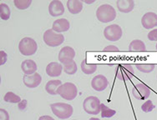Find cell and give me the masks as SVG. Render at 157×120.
<instances>
[{
  "instance_id": "cell-27",
  "label": "cell",
  "mask_w": 157,
  "mask_h": 120,
  "mask_svg": "<svg viewBox=\"0 0 157 120\" xmlns=\"http://www.w3.org/2000/svg\"><path fill=\"white\" fill-rule=\"evenodd\" d=\"M63 70L64 71L65 73L69 75H74L75 73H76L77 70H78V67H77V64L75 61H73L72 63H69V64H66V65H63Z\"/></svg>"
},
{
  "instance_id": "cell-38",
  "label": "cell",
  "mask_w": 157,
  "mask_h": 120,
  "mask_svg": "<svg viewBox=\"0 0 157 120\" xmlns=\"http://www.w3.org/2000/svg\"><path fill=\"white\" fill-rule=\"evenodd\" d=\"M155 48H156V50H157V43H156V45H155Z\"/></svg>"
},
{
  "instance_id": "cell-21",
  "label": "cell",
  "mask_w": 157,
  "mask_h": 120,
  "mask_svg": "<svg viewBox=\"0 0 157 120\" xmlns=\"http://www.w3.org/2000/svg\"><path fill=\"white\" fill-rule=\"evenodd\" d=\"M129 51L130 52H145L146 47L145 43L140 39H135L129 45Z\"/></svg>"
},
{
  "instance_id": "cell-3",
  "label": "cell",
  "mask_w": 157,
  "mask_h": 120,
  "mask_svg": "<svg viewBox=\"0 0 157 120\" xmlns=\"http://www.w3.org/2000/svg\"><path fill=\"white\" fill-rule=\"evenodd\" d=\"M57 94L60 95L61 98H63L65 100H74L78 95V88L75 86V84L73 83L67 82L63 84H61L57 89Z\"/></svg>"
},
{
  "instance_id": "cell-37",
  "label": "cell",
  "mask_w": 157,
  "mask_h": 120,
  "mask_svg": "<svg viewBox=\"0 0 157 120\" xmlns=\"http://www.w3.org/2000/svg\"><path fill=\"white\" fill-rule=\"evenodd\" d=\"M89 120H100V119H99V118H90V119Z\"/></svg>"
},
{
  "instance_id": "cell-4",
  "label": "cell",
  "mask_w": 157,
  "mask_h": 120,
  "mask_svg": "<svg viewBox=\"0 0 157 120\" xmlns=\"http://www.w3.org/2000/svg\"><path fill=\"white\" fill-rule=\"evenodd\" d=\"M18 50L24 56H31L36 54L38 44L35 40L29 37H26L20 40L18 43Z\"/></svg>"
},
{
  "instance_id": "cell-20",
  "label": "cell",
  "mask_w": 157,
  "mask_h": 120,
  "mask_svg": "<svg viewBox=\"0 0 157 120\" xmlns=\"http://www.w3.org/2000/svg\"><path fill=\"white\" fill-rule=\"evenodd\" d=\"M61 84H62L61 80H59V79L48 81L45 85L46 92L50 95H56L57 94V89Z\"/></svg>"
},
{
  "instance_id": "cell-35",
  "label": "cell",
  "mask_w": 157,
  "mask_h": 120,
  "mask_svg": "<svg viewBox=\"0 0 157 120\" xmlns=\"http://www.w3.org/2000/svg\"><path fill=\"white\" fill-rule=\"evenodd\" d=\"M39 120H55L54 118H52L51 116L49 115H44V116H41L39 117Z\"/></svg>"
},
{
  "instance_id": "cell-25",
  "label": "cell",
  "mask_w": 157,
  "mask_h": 120,
  "mask_svg": "<svg viewBox=\"0 0 157 120\" xmlns=\"http://www.w3.org/2000/svg\"><path fill=\"white\" fill-rule=\"evenodd\" d=\"M11 15V11L6 3H0V17L3 20H9Z\"/></svg>"
},
{
  "instance_id": "cell-17",
  "label": "cell",
  "mask_w": 157,
  "mask_h": 120,
  "mask_svg": "<svg viewBox=\"0 0 157 120\" xmlns=\"http://www.w3.org/2000/svg\"><path fill=\"white\" fill-rule=\"evenodd\" d=\"M21 69L25 75H32L36 73L38 67L33 60L26 59L22 62Z\"/></svg>"
},
{
  "instance_id": "cell-10",
  "label": "cell",
  "mask_w": 157,
  "mask_h": 120,
  "mask_svg": "<svg viewBox=\"0 0 157 120\" xmlns=\"http://www.w3.org/2000/svg\"><path fill=\"white\" fill-rule=\"evenodd\" d=\"M132 94L138 100H145L151 95V89L145 84L140 83L134 86L132 88Z\"/></svg>"
},
{
  "instance_id": "cell-31",
  "label": "cell",
  "mask_w": 157,
  "mask_h": 120,
  "mask_svg": "<svg viewBox=\"0 0 157 120\" xmlns=\"http://www.w3.org/2000/svg\"><path fill=\"white\" fill-rule=\"evenodd\" d=\"M7 60H8V55L3 50L0 51V65L2 66L4 63H6Z\"/></svg>"
},
{
  "instance_id": "cell-7",
  "label": "cell",
  "mask_w": 157,
  "mask_h": 120,
  "mask_svg": "<svg viewBox=\"0 0 157 120\" xmlns=\"http://www.w3.org/2000/svg\"><path fill=\"white\" fill-rule=\"evenodd\" d=\"M134 71L133 67L129 63H122L119 64L115 69V76L119 80L121 81H127L130 80L133 78Z\"/></svg>"
},
{
  "instance_id": "cell-2",
  "label": "cell",
  "mask_w": 157,
  "mask_h": 120,
  "mask_svg": "<svg viewBox=\"0 0 157 120\" xmlns=\"http://www.w3.org/2000/svg\"><path fill=\"white\" fill-rule=\"evenodd\" d=\"M53 114L60 119H67L72 116L74 108L70 104L64 103H55L50 105Z\"/></svg>"
},
{
  "instance_id": "cell-6",
  "label": "cell",
  "mask_w": 157,
  "mask_h": 120,
  "mask_svg": "<svg viewBox=\"0 0 157 120\" xmlns=\"http://www.w3.org/2000/svg\"><path fill=\"white\" fill-rule=\"evenodd\" d=\"M100 100L95 96H89L83 102V108L88 114L97 115L101 111Z\"/></svg>"
},
{
  "instance_id": "cell-19",
  "label": "cell",
  "mask_w": 157,
  "mask_h": 120,
  "mask_svg": "<svg viewBox=\"0 0 157 120\" xmlns=\"http://www.w3.org/2000/svg\"><path fill=\"white\" fill-rule=\"evenodd\" d=\"M67 8L72 14H78L83 9V2L80 0H68Z\"/></svg>"
},
{
  "instance_id": "cell-8",
  "label": "cell",
  "mask_w": 157,
  "mask_h": 120,
  "mask_svg": "<svg viewBox=\"0 0 157 120\" xmlns=\"http://www.w3.org/2000/svg\"><path fill=\"white\" fill-rule=\"evenodd\" d=\"M122 28L121 26L118 24H111L109 25L104 30V35L107 40L111 41V42H115L121 39L122 37Z\"/></svg>"
},
{
  "instance_id": "cell-11",
  "label": "cell",
  "mask_w": 157,
  "mask_h": 120,
  "mask_svg": "<svg viewBox=\"0 0 157 120\" xmlns=\"http://www.w3.org/2000/svg\"><path fill=\"white\" fill-rule=\"evenodd\" d=\"M109 85L108 79L105 75L99 74L93 78L91 81V87L97 92H102Z\"/></svg>"
},
{
  "instance_id": "cell-26",
  "label": "cell",
  "mask_w": 157,
  "mask_h": 120,
  "mask_svg": "<svg viewBox=\"0 0 157 120\" xmlns=\"http://www.w3.org/2000/svg\"><path fill=\"white\" fill-rule=\"evenodd\" d=\"M100 108H101V117L102 118H111L113 116H115V114H116V111L114 110V109H111L109 108L108 106H106L104 103H101L100 105Z\"/></svg>"
},
{
  "instance_id": "cell-33",
  "label": "cell",
  "mask_w": 157,
  "mask_h": 120,
  "mask_svg": "<svg viewBox=\"0 0 157 120\" xmlns=\"http://www.w3.org/2000/svg\"><path fill=\"white\" fill-rule=\"evenodd\" d=\"M105 52H119L120 49L118 48V47L115 46V45H109L103 49Z\"/></svg>"
},
{
  "instance_id": "cell-15",
  "label": "cell",
  "mask_w": 157,
  "mask_h": 120,
  "mask_svg": "<svg viewBox=\"0 0 157 120\" xmlns=\"http://www.w3.org/2000/svg\"><path fill=\"white\" fill-rule=\"evenodd\" d=\"M63 67L62 66L61 63H59L57 62H51L49 63L46 67V73L49 77H59L60 76L63 71Z\"/></svg>"
},
{
  "instance_id": "cell-14",
  "label": "cell",
  "mask_w": 157,
  "mask_h": 120,
  "mask_svg": "<svg viewBox=\"0 0 157 120\" xmlns=\"http://www.w3.org/2000/svg\"><path fill=\"white\" fill-rule=\"evenodd\" d=\"M48 13L53 17L61 16L64 13V7L59 0H53L48 4Z\"/></svg>"
},
{
  "instance_id": "cell-24",
  "label": "cell",
  "mask_w": 157,
  "mask_h": 120,
  "mask_svg": "<svg viewBox=\"0 0 157 120\" xmlns=\"http://www.w3.org/2000/svg\"><path fill=\"white\" fill-rule=\"evenodd\" d=\"M136 67L140 72L144 73H150L155 69V64L151 63H136Z\"/></svg>"
},
{
  "instance_id": "cell-1",
  "label": "cell",
  "mask_w": 157,
  "mask_h": 120,
  "mask_svg": "<svg viewBox=\"0 0 157 120\" xmlns=\"http://www.w3.org/2000/svg\"><path fill=\"white\" fill-rule=\"evenodd\" d=\"M96 18L101 23L106 24L115 20L116 18L115 9L109 4L105 3L98 7L96 10Z\"/></svg>"
},
{
  "instance_id": "cell-34",
  "label": "cell",
  "mask_w": 157,
  "mask_h": 120,
  "mask_svg": "<svg viewBox=\"0 0 157 120\" xmlns=\"http://www.w3.org/2000/svg\"><path fill=\"white\" fill-rule=\"evenodd\" d=\"M26 106H27V100L26 99L22 100L21 102L18 103V108L20 110H24L26 108Z\"/></svg>"
},
{
  "instance_id": "cell-30",
  "label": "cell",
  "mask_w": 157,
  "mask_h": 120,
  "mask_svg": "<svg viewBox=\"0 0 157 120\" xmlns=\"http://www.w3.org/2000/svg\"><path fill=\"white\" fill-rule=\"evenodd\" d=\"M147 37H148L149 40H151V41H156L157 42V28L152 29L151 32H149Z\"/></svg>"
},
{
  "instance_id": "cell-18",
  "label": "cell",
  "mask_w": 157,
  "mask_h": 120,
  "mask_svg": "<svg viewBox=\"0 0 157 120\" xmlns=\"http://www.w3.org/2000/svg\"><path fill=\"white\" fill-rule=\"evenodd\" d=\"M118 10L121 13H127L131 12L135 8V2L133 0H118L116 1Z\"/></svg>"
},
{
  "instance_id": "cell-28",
  "label": "cell",
  "mask_w": 157,
  "mask_h": 120,
  "mask_svg": "<svg viewBox=\"0 0 157 120\" xmlns=\"http://www.w3.org/2000/svg\"><path fill=\"white\" fill-rule=\"evenodd\" d=\"M13 3L18 9L24 10L30 6L32 3V0H14Z\"/></svg>"
},
{
  "instance_id": "cell-39",
  "label": "cell",
  "mask_w": 157,
  "mask_h": 120,
  "mask_svg": "<svg viewBox=\"0 0 157 120\" xmlns=\"http://www.w3.org/2000/svg\"><path fill=\"white\" fill-rule=\"evenodd\" d=\"M74 120H77V119H74Z\"/></svg>"
},
{
  "instance_id": "cell-22",
  "label": "cell",
  "mask_w": 157,
  "mask_h": 120,
  "mask_svg": "<svg viewBox=\"0 0 157 120\" xmlns=\"http://www.w3.org/2000/svg\"><path fill=\"white\" fill-rule=\"evenodd\" d=\"M80 67H81L82 72L84 73L85 74H92L95 73V71L97 70V64L96 63H90L89 64L87 63V60L84 59L81 62V64H80Z\"/></svg>"
},
{
  "instance_id": "cell-16",
  "label": "cell",
  "mask_w": 157,
  "mask_h": 120,
  "mask_svg": "<svg viewBox=\"0 0 157 120\" xmlns=\"http://www.w3.org/2000/svg\"><path fill=\"white\" fill-rule=\"evenodd\" d=\"M70 24L69 20H67L66 18H59L53 23L52 29L54 30L55 33H60L68 31L70 29Z\"/></svg>"
},
{
  "instance_id": "cell-12",
  "label": "cell",
  "mask_w": 157,
  "mask_h": 120,
  "mask_svg": "<svg viewBox=\"0 0 157 120\" xmlns=\"http://www.w3.org/2000/svg\"><path fill=\"white\" fill-rule=\"evenodd\" d=\"M141 24L145 29H151L157 27V14L153 12H148L143 15Z\"/></svg>"
},
{
  "instance_id": "cell-29",
  "label": "cell",
  "mask_w": 157,
  "mask_h": 120,
  "mask_svg": "<svg viewBox=\"0 0 157 120\" xmlns=\"http://www.w3.org/2000/svg\"><path fill=\"white\" fill-rule=\"evenodd\" d=\"M155 108V105L151 100H147L145 101L143 104L141 105V110L144 113H150Z\"/></svg>"
},
{
  "instance_id": "cell-23",
  "label": "cell",
  "mask_w": 157,
  "mask_h": 120,
  "mask_svg": "<svg viewBox=\"0 0 157 120\" xmlns=\"http://www.w3.org/2000/svg\"><path fill=\"white\" fill-rule=\"evenodd\" d=\"M3 100L5 102L11 103H19L22 101L21 98L13 92H8L3 97Z\"/></svg>"
},
{
  "instance_id": "cell-5",
  "label": "cell",
  "mask_w": 157,
  "mask_h": 120,
  "mask_svg": "<svg viewBox=\"0 0 157 120\" xmlns=\"http://www.w3.org/2000/svg\"><path fill=\"white\" fill-rule=\"evenodd\" d=\"M44 42L49 47H58L63 43L64 36L62 33H55L54 30L48 29L46 30L44 35H43Z\"/></svg>"
},
{
  "instance_id": "cell-13",
  "label": "cell",
  "mask_w": 157,
  "mask_h": 120,
  "mask_svg": "<svg viewBox=\"0 0 157 120\" xmlns=\"http://www.w3.org/2000/svg\"><path fill=\"white\" fill-rule=\"evenodd\" d=\"M23 81L24 85L29 88H34L39 86L42 82V77L41 75L35 73L32 75H24L23 77Z\"/></svg>"
},
{
  "instance_id": "cell-36",
  "label": "cell",
  "mask_w": 157,
  "mask_h": 120,
  "mask_svg": "<svg viewBox=\"0 0 157 120\" xmlns=\"http://www.w3.org/2000/svg\"><path fill=\"white\" fill-rule=\"evenodd\" d=\"M83 3H93L95 2V0H91V1H87V0H83L82 1Z\"/></svg>"
},
{
  "instance_id": "cell-9",
  "label": "cell",
  "mask_w": 157,
  "mask_h": 120,
  "mask_svg": "<svg viewBox=\"0 0 157 120\" xmlns=\"http://www.w3.org/2000/svg\"><path fill=\"white\" fill-rule=\"evenodd\" d=\"M75 57V49L70 46H65L60 49V51L59 53L58 59L60 62L61 64L66 65V64L72 63Z\"/></svg>"
},
{
  "instance_id": "cell-32",
  "label": "cell",
  "mask_w": 157,
  "mask_h": 120,
  "mask_svg": "<svg viewBox=\"0 0 157 120\" xmlns=\"http://www.w3.org/2000/svg\"><path fill=\"white\" fill-rule=\"evenodd\" d=\"M9 114L7 110L1 108L0 109V120H9Z\"/></svg>"
}]
</instances>
